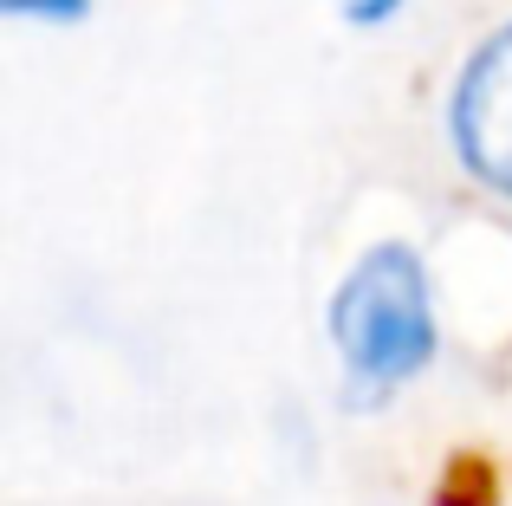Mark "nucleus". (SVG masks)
I'll use <instances>...</instances> for the list:
<instances>
[{"instance_id":"obj_1","label":"nucleus","mask_w":512,"mask_h":506,"mask_svg":"<svg viewBox=\"0 0 512 506\" xmlns=\"http://www.w3.org/2000/svg\"><path fill=\"white\" fill-rule=\"evenodd\" d=\"M331 344L357 390H402L435 357V292L409 247H370L331 299Z\"/></svg>"},{"instance_id":"obj_2","label":"nucleus","mask_w":512,"mask_h":506,"mask_svg":"<svg viewBox=\"0 0 512 506\" xmlns=\"http://www.w3.org/2000/svg\"><path fill=\"white\" fill-rule=\"evenodd\" d=\"M448 137L467 176L512 202V26H500L461 65L448 104Z\"/></svg>"},{"instance_id":"obj_3","label":"nucleus","mask_w":512,"mask_h":506,"mask_svg":"<svg viewBox=\"0 0 512 506\" xmlns=\"http://www.w3.org/2000/svg\"><path fill=\"white\" fill-rule=\"evenodd\" d=\"M7 20H52V26H72L91 13V0H0Z\"/></svg>"},{"instance_id":"obj_4","label":"nucleus","mask_w":512,"mask_h":506,"mask_svg":"<svg viewBox=\"0 0 512 506\" xmlns=\"http://www.w3.org/2000/svg\"><path fill=\"white\" fill-rule=\"evenodd\" d=\"M338 7H344L350 26H383V20H396V13H402V0H338Z\"/></svg>"}]
</instances>
